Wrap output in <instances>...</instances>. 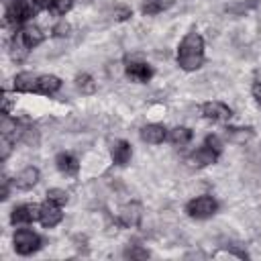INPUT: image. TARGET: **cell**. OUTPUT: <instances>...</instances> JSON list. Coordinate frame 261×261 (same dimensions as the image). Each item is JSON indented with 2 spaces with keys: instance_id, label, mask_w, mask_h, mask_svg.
Wrapping results in <instances>:
<instances>
[{
  "instance_id": "11",
  "label": "cell",
  "mask_w": 261,
  "mask_h": 261,
  "mask_svg": "<svg viewBox=\"0 0 261 261\" xmlns=\"http://www.w3.org/2000/svg\"><path fill=\"white\" fill-rule=\"evenodd\" d=\"M63 220V212H61V206L59 204H53V202H45L41 204V212H39V222L41 226L45 228H53L57 226L59 222Z\"/></svg>"
},
{
  "instance_id": "8",
  "label": "cell",
  "mask_w": 261,
  "mask_h": 261,
  "mask_svg": "<svg viewBox=\"0 0 261 261\" xmlns=\"http://www.w3.org/2000/svg\"><path fill=\"white\" fill-rule=\"evenodd\" d=\"M200 112L206 120H212V122H228L230 116H232V110L224 102H218V100L204 102L200 106Z\"/></svg>"
},
{
  "instance_id": "1",
  "label": "cell",
  "mask_w": 261,
  "mask_h": 261,
  "mask_svg": "<svg viewBox=\"0 0 261 261\" xmlns=\"http://www.w3.org/2000/svg\"><path fill=\"white\" fill-rule=\"evenodd\" d=\"M204 39L198 31H190L177 45V65L184 71H196L204 65Z\"/></svg>"
},
{
  "instance_id": "6",
  "label": "cell",
  "mask_w": 261,
  "mask_h": 261,
  "mask_svg": "<svg viewBox=\"0 0 261 261\" xmlns=\"http://www.w3.org/2000/svg\"><path fill=\"white\" fill-rule=\"evenodd\" d=\"M143 220V206L139 202H126L118 208V224L124 228H137Z\"/></svg>"
},
{
  "instance_id": "7",
  "label": "cell",
  "mask_w": 261,
  "mask_h": 261,
  "mask_svg": "<svg viewBox=\"0 0 261 261\" xmlns=\"http://www.w3.org/2000/svg\"><path fill=\"white\" fill-rule=\"evenodd\" d=\"M124 73L128 80L137 82V84H147L153 77V69L147 61L141 59H126L124 61Z\"/></svg>"
},
{
  "instance_id": "18",
  "label": "cell",
  "mask_w": 261,
  "mask_h": 261,
  "mask_svg": "<svg viewBox=\"0 0 261 261\" xmlns=\"http://www.w3.org/2000/svg\"><path fill=\"white\" fill-rule=\"evenodd\" d=\"M224 135L228 139V143H234V145H245L247 141L253 139V128L251 126H226L224 128Z\"/></svg>"
},
{
  "instance_id": "16",
  "label": "cell",
  "mask_w": 261,
  "mask_h": 261,
  "mask_svg": "<svg viewBox=\"0 0 261 261\" xmlns=\"http://www.w3.org/2000/svg\"><path fill=\"white\" fill-rule=\"evenodd\" d=\"M35 84H37V73H31V71H20L12 80L14 92H20V94H35Z\"/></svg>"
},
{
  "instance_id": "5",
  "label": "cell",
  "mask_w": 261,
  "mask_h": 261,
  "mask_svg": "<svg viewBox=\"0 0 261 261\" xmlns=\"http://www.w3.org/2000/svg\"><path fill=\"white\" fill-rule=\"evenodd\" d=\"M220 153H216L212 147H208L206 143H202L198 149H194L188 157H186V163L192 167V169H202V167H208V165H214L218 161Z\"/></svg>"
},
{
  "instance_id": "24",
  "label": "cell",
  "mask_w": 261,
  "mask_h": 261,
  "mask_svg": "<svg viewBox=\"0 0 261 261\" xmlns=\"http://www.w3.org/2000/svg\"><path fill=\"white\" fill-rule=\"evenodd\" d=\"M122 255L126 259H147L149 257V251L145 247H141V245H128Z\"/></svg>"
},
{
  "instance_id": "9",
  "label": "cell",
  "mask_w": 261,
  "mask_h": 261,
  "mask_svg": "<svg viewBox=\"0 0 261 261\" xmlns=\"http://www.w3.org/2000/svg\"><path fill=\"white\" fill-rule=\"evenodd\" d=\"M41 204H18L10 212V224L20 226V224H31L39 220Z\"/></svg>"
},
{
  "instance_id": "23",
  "label": "cell",
  "mask_w": 261,
  "mask_h": 261,
  "mask_svg": "<svg viewBox=\"0 0 261 261\" xmlns=\"http://www.w3.org/2000/svg\"><path fill=\"white\" fill-rule=\"evenodd\" d=\"M47 200L53 202V204H59V206H65L69 202V194L61 188H51L47 190Z\"/></svg>"
},
{
  "instance_id": "31",
  "label": "cell",
  "mask_w": 261,
  "mask_h": 261,
  "mask_svg": "<svg viewBox=\"0 0 261 261\" xmlns=\"http://www.w3.org/2000/svg\"><path fill=\"white\" fill-rule=\"evenodd\" d=\"M253 98H255L257 104L261 106V82H257V84L253 86Z\"/></svg>"
},
{
  "instance_id": "28",
  "label": "cell",
  "mask_w": 261,
  "mask_h": 261,
  "mask_svg": "<svg viewBox=\"0 0 261 261\" xmlns=\"http://www.w3.org/2000/svg\"><path fill=\"white\" fill-rule=\"evenodd\" d=\"M204 143L208 145V147H212L216 153H222V141H220V137L218 135H206V139H204Z\"/></svg>"
},
{
  "instance_id": "29",
  "label": "cell",
  "mask_w": 261,
  "mask_h": 261,
  "mask_svg": "<svg viewBox=\"0 0 261 261\" xmlns=\"http://www.w3.org/2000/svg\"><path fill=\"white\" fill-rule=\"evenodd\" d=\"M10 184H12V179H8V177L4 175V177H2V194H0L2 200H8V196H10Z\"/></svg>"
},
{
  "instance_id": "17",
  "label": "cell",
  "mask_w": 261,
  "mask_h": 261,
  "mask_svg": "<svg viewBox=\"0 0 261 261\" xmlns=\"http://www.w3.org/2000/svg\"><path fill=\"white\" fill-rule=\"evenodd\" d=\"M55 167H57L63 175H75V173L80 171V161H77L75 155L63 151V153H57V157H55Z\"/></svg>"
},
{
  "instance_id": "4",
  "label": "cell",
  "mask_w": 261,
  "mask_h": 261,
  "mask_svg": "<svg viewBox=\"0 0 261 261\" xmlns=\"http://www.w3.org/2000/svg\"><path fill=\"white\" fill-rule=\"evenodd\" d=\"M41 243H43L41 237L31 228H18L12 234V247H14L16 255H22V257L37 253L41 249Z\"/></svg>"
},
{
  "instance_id": "2",
  "label": "cell",
  "mask_w": 261,
  "mask_h": 261,
  "mask_svg": "<svg viewBox=\"0 0 261 261\" xmlns=\"http://www.w3.org/2000/svg\"><path fill=\"white\" fill-rule=\"evenodd\" d=\"M2 4H4V24L8 27L27 24L37 14L33 0H2Z\"/></svg>"
},
{
  "instance_id": "14",
  "label": "cell",
  "mask_w": 261,
  "mask_h": 261,
  "mask_svg": "<svg viewBox=\"0 0 261 261\" xmlns=\"http://www.w3.org/2000/svg\"><path fill=\"white\" fill-rule=\"evenodd\" d=\"M141 141L149 143V145H161L165 139H167V128L163 124H157V122H151V124H145L141 130Z\"/></svg>"
},
{
  "instance_id": "10",
  "label": "cell",
  "mask_w": 261,
  "mask_h": 261,
  "mask_svg": "<svg viewBox=\"0 0 261 261\" xmlns=\"http://www.w3.org/2000/svg\"><path fill=\"white\" fill-rule=\"evenodd\" d=\"M39 179H41L39 169L33 167V165H27L24 169H20V171L12 177V186H14L16 190L27 192V190H33V188L39 184Z\"/></svg>"
},
{
  "instance_id": "26",
  "label": "cell",
  "mask_w": 261,
  "mask_h": 261,
  "mask_svg": "<svg viewBox=\"0 0 261 261\" xmlns=\"http://www.w3.org/2000/svg\"><path fill=\"white\" fill-rule=\"evenodd\" d=\"M133 16V10L128 8V6H124V4H118V6H114V18L116 20H128Z\"/></svg>"
},
{
  "instance_id": "15",
  "label": "cell",
  "mask_w": 261,
  "mask_h": 261,
  "mask_svg": "<svg viewBox=\"0 0 261 261\" xmlns=\"http://www.w3.org/2000/svg\"><path fill=\"white\" fill-rule=\"evenodd\" d=\"M18 37L22 39V43H24L29 49H35V47H39V45L45 41V33H43L37 24H31V22H27V24L20 27Z\"/></svg>"
},
{
  "instance_id": "19",
  "label": "cell",
  "mask_w": 261,
  "mask_h": 261,
  "mask_svg": "<svg viewBox=\"0 0 261 261\" xmlns=\"http://www.w3.org/2000/svg\"><path fill=\"white\" fill-rule=\"evenodd\" d=\"M175 4V0H143L141 2V12L145 16H155L159 12L169 10Z\"/></svg>"
},
{
  "instance_id": "25",
  "label": "cell",
  "mask_w": 261,
  "mask_h": 261,
  "mask_svg": "<svg viewBox=\"0 0 261 261\" xmlns=\"http://www.w3.org/2000/svg\"><path fill=\"white\" fill-rule=\"evenodd\" d=\"M71 8H73V0H53V6H51V10L59 16L67 14Z\"/></svg>"
},
{
  "instance_id": "3",
  "label": "cell",
  "mask_w": 261,
  "mask_h": 261,
  "mask_svg": "<svg viewBox=\"0 0 261 261\" xmlns=\"http://www.w3.org/2000/svg\"><path fill=\"white\" fill-rule=\"evenodd\" d=\"M216 210H218V202L214 196H208V194L196 196L186 204V214L196 220H206V218L214 216Z\"/></svg>"
},
{
  "instance_id": "22",
  "label": "cell",
  "mask_w": 261,
  "mask_h": 261,
  "mask_svg": "<svg viewBox=\"0 0 261 261\" xmlns=\"http://www.w3.org/2000/svg\"><path fill=\"white\" fill-rule=\"evenodd\" d=\"M75 88H77L84 96H90V94L96 92V82H94V77H92L90 73H80V75L75 77Z\"/></svg>"
},
{
  "instance_id": "12",
  "label": "cell",
  "mask_w": 261,
  "mask_h": 261,
  "mask_svg": "<svg viewBox=\"0 0 261 261\" xmlns=\"http://www.w3.org/2000/svg\"><path fill=\"white\" fill-rule=\"evenodd\" d=\"M110 157H112V163L118 165V167H124L130 163V157H133V147L128 141L124 139H116L112 145H110Z\"/></svg>"
},
{
  "instance_id": "27",
  "label": "cell",
  "mask_w": 261,
  "mask_h": 261,
  "mask_svg": "<svg viewBox=\"0 0 261 261\" xmlns=\"http://www.w3.org/2000/svg\"><path fill=\"white\" fill-rule=\"evenodd\" d=\"M69 31H71L69 22L59 20V22H57V24L51 29V35H53V37H67V35H69Z\"/></svg>"
},
{
  "instance_id": "21",
  "label": "cell",
  "mask_w": 261,
  "mask_h": 261,
  "mask_svg": "<svg viewBox=\"0 0 261 261\" xmlns=\"http://www.w3.org/2000/svg\"><path fill=\"white\" fill-rule=\"evenodd\" d=\"M29 47L22 43V39L18 37V33H14V37H12V41H10V55H12V59L14 61H22L27 55H29Z\"/></svg>"
},
{
  "instance_id": "30",
  "label": "cell",
  "mask_w": 261,
  "mask_h": 261,
  "mask_svg": "<svg viewBox=\"0 0 261 261\" xmlns=\"http://www.w3.org/2000/svg\"><path fill=\"white\" fill-rule=\"evenodd\" d=\"M33 4L37 10H49L53 6V0H33Z\"/></svg>"
},
{
  "instance_id": "20",
  "label": "cell",
  "mask_w": 261,
  "mask_h": 261,
  "mask_svg": "<svg viewBox=\"0 0 261 261\" xmlns=\"http://www.w3.org/2000/svg\"><path fill=\"white\" fill-rule=\"evenodd\" d=\"M192 137H194V133L188 126H173L171 130H167V141L175 147H186L192 141Z\"/></svg>"
},
{
  "instance_id": "13",
  "label": "cell",
  "mask_w": 261,
  "mask_h": 261,
  "mask_svg": "<svg viewBox=\"0 0 261 261\" xmlns=\"http://www.w3.org/2000/svg\"><path fill=\"white\" fill-rule=\"evenodd\" d=\"M61 88V80L53 73H43V75H37V84H35V94L39 96H53L57 94Z\"/></svg>"
}]
</instances>
